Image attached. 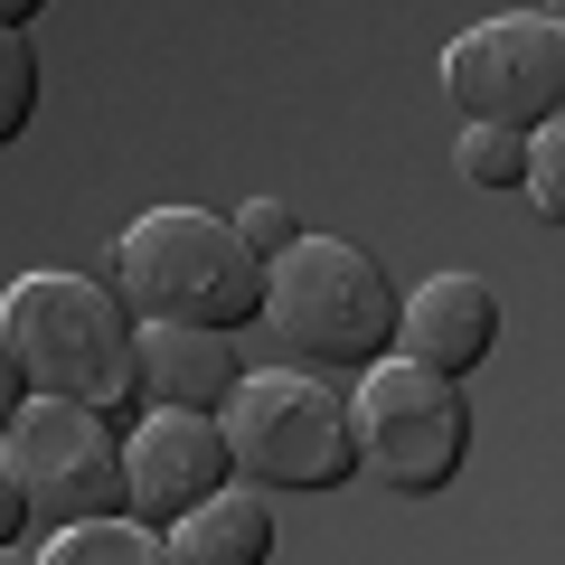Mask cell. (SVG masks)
<instances>
[{"instance_id":"8fae6325","label":"cell","mask_w":565,"mask_h":565,"mask_svg":"<svg viewBox=\"0 0 565 565\" xmlns=\"http://www.w3.org/2000/svg\"><path fill=\"white\" fill-rule=\"evenodd\" d=\"M274 537H282L274 490H255V481H226L207 509H189V519L170 527L180 565H274Z\"/></svg>"},{"instance_id":"2e32d148","label":"cell","mask_w":565,"mask_h":565,"mask_svg":"<svg viewBox=\"0 0 565 565\" xmlns=\"http://www.w3.org/2000/svg\"><path fill=\"white\" fill-rule=\"evenodd\" d=\"M527 207L546 226H565V114L537 132V161H527Z\"/></svg>"},{"instance_id":"7a4b0ae2","label":"cell","mask_w":565,"mask_h":565,"mask_svg":"<svg viewBox=\"0 0 565 565\" xmlns=\"http://www.w3.org/2000/svg\"><path fill=\"white\" fill-rule=\"evenodd\" d=\"M396 321H405V292L349 236H302L292 255L264 264V330L311 377H340V367L359 377V367L396 359Z\"/></svg>"},{"instance_id":"e0dca14e","label":"cell","mask_w":565,"mask_h":565,"mask_svg":"<svg viewBox=\"0 0 565 565\" xmlns=\"http://www.w3.org/2000/svg\"><path fill=\"white\" fill-rule=\"evenodd\" d=\"M20 405H29V367H20V349H10V330H0V434H10Z\"/></svg>"},{"instance_id":"d6986e66","label":"cell","mask_w":565,"mask_h":565,"mask_svg":"<svg viewBox=\"0 0 565 565\" xmlns=\"http://www.w3.org/2000/svg\"><path fill=\"white\" fill-rule=\"evenodd\" d=\"M39 10H47V0H0V29H29Z\"/></svg>"},{"instance_id":"8992f818","label":"cell","mask_w":565,"mask_h":565,"mask_svg":"<svg viewBox=\"0 0 565 565\" xmlns=\"http://www.w3.org/2000/svg\"><path fill=\"white\" fill-rule=\"evenodd\" d=\"M444 104L462 122L546 132L565 114V29L546 10H500L444 47Z\"/></svg>"},{"instance_id":"ba28073f","label":"cell","mask_w":565,"mask_h":565,"mask_svg":"<svg viewBox=\"0 0 565 565\" xmlns=\"http://www.w3.org/2000/svg\"><path fill=\"white\" fill-rule=\"evenodd\" d=\"M226 481H236V452H226L217 415H180V405H141L132 415V434H122V509L132 519L180 527Z\"/></svg>"},{"instance_id":"5b68a950","label":"cell","mask_w":565,"mask_h":565,"mask_svg":"<svg viewBox=\"0 0 565 565\" xmlns=\"http://www.w3.org/2000/svg\"><path fill=\"white\" fill-rule=\"evenodd\" d=\"M349 424H359V471H377V481L405 490V500H434V490L462 471V452H471L462 377H434L424 359H377V367H359Z\"/></svg>"},{"instance_id":"ffe728a7","label":"cell","mask_w":565,"mask_h":565,"mask_svg":"<svg viewBox=\"0 0 565 565\" xmlns=\"http://www.w3.org/2000/svg\"><path fill=\"white\" fill-rule=\"evenodd\" d=\"M0 565H39V556H29V546H0Z\"/></svg>"},{"instance_id":"9c48e42d","label":"cell","mask_w":565,"mask_h":565,"mask_svg":"<svg viewBox=\"0 0 565 565\" xmlns=\"http://www.w3.org/2000/svg\"><path fill=\"white\" fill-rule=\"evenodd\" d=\"M490 349H500V292L481 274H434V282L405 292L396 359H424L434 377H471Z\"/></svg>"},{"instance_id":"4fadbf2b","label":"cell","mask_w":565,"mask_h":565,"mask_svg":"<svg viewBox=\"0 0 565 565\" xmlns=\"http://www.w3.org/2000/svg\"><path fill=\"white\" fill-rule=\"evenodd\" d=\"M462 180L490 189V199H509V189H527V161H537V132H500V122H462Z\"/></svg>"},{"instance_id":"ac0fdd59","label":"cell","mask_w":565,"mask_h":565,"mask_svg":"<svg viewBox=\"0 0 565 565\" xmlns=\"http://www.w3.org/2000/svg\"><path fill=\"white\" fill-rule=\"evenodd\" d=\"M29 519H39V509H29V490L10 481V462H0V546H20V537H29Z\"/></svg>"},{"instance_id":"6da1fadb","label":"cell","mask_w":565,"mask_h":565,"mask_svg":"<svg viewBox=\"0 0 565 565\" xmlns=\"http://www.w3.org/2000/svg\"><path fill=\"white\" fill-rule=\"evenodd\" d=\"M0 330L29 367V396H66L104 424L141 415V321L114 282L39 264L0 292Z\"/></svg>"},{"instance_id":"3957f363","label":"cell","mask_w":565,"mask_h":565,"mask_svg":"<svg viewBox=\"0 0 565 565\" xmlns=\"http://www.w3.org/2000/svg\"><path fill=\"white\" fill-rule=\"evenodd\" d=\"M114 292L132 302V321L226 330V340L245 321H264V264L245 255L236 217H207V207H151V217L122 226Z\"/></svg>"},{"instance_id":"30bf717a","label":"cell","mask_w":565,"mask_h":565,"mask_svg":"<svg viewBox=\"0 0 565 565\" xmlns=\"http://www.w3.org/2000/svg\"><path fill=\"white\" fill-rule=\"evenodd\" d=\"M245 386V359L226 330H180L141 321V405H180V415H226V396Z\"/></svg>"},{"instance_id":"44dd1931","label":"cell","mask_w":565,"mask_h":565,"mask_svg":"<svg viewBox=\"0 0 565 565\" xmlns=\"http://www.w3.org/2000/svg\"><path fill=\"white\" fill-rule=\"evenodd\" d=\"M546 20H556V29H565V0H546Z\"/></svg>"},{"instance_id":"277c9868","label":"cell","mask_w":565,"mask_h":565,"mask_svg":"<svg viewBox=\"0 0 565 565\" xmlns=\"http://www.w3.org/2000/svg\"><path fill=\"white\" fill-rule=\"evenodd\" d=\"M217 424H226V452H236V481L274 490V500H321V490L359 481L349 396L311 367H245Z\"/></svg>"},{"instance_id":"9a60e30c","label":"cell","mask_w":565,"mask_h":565,"mask_svg":"<svg viewBox=\"0 0 565 565\" xmlns=\"http://www.w3.org/2000/svg\"><path fill=\"white\" fill-rule=\"evenodd\" d=\"M236 236H245V255H255V264H274V255H292L311 226L292 217L282 199H245V207H236Z\"/></svg>"},{"instance_id":"7c38bea8","label":"cell","mask_w":565,"mask_h":565,"mask_svg":"<svg viewBox=\"0 0 565 565\" xmlns=\"http://www.w3.org/2000/svg\"><path fill=\"white\" fill-rule=\"evenodd\" d=\"M39 565H180V546H170V527H151V519H132V509H114V519L47 527Z\"/></svg>"},{"instance_id":"5bb4252c","label":"cell","mask_w":565,"mask_h":565,"mask_svg":"<svg viewBox=\"0 0 565 565\" xmlns=\"http://www.w3.org/2000/svg\"><path fill=\"white\" fill-rule=\"evenodd\" d=\"M29 114H39V47L29 29H0V151L29 132Z\"/></svg>"},{"instance_id":"52a82bcc","label":"cell","mask_w":565,"mask_h":565,"mask_svg":"<svg viewBox=\"0 0 565 565\" xmlns=\"http://www.w3.org/2000/svg\"><path fill=\"white\" fill-rule=\"evenodd\" d=\"M0 462L10 481L29 490L47 527H76V519H114L122 509V424L85 415L66 396H29L0 434Z\"/></svg>"}]
</instances>
